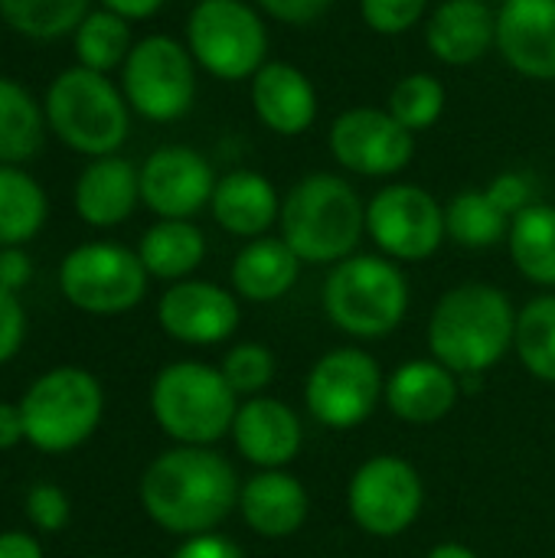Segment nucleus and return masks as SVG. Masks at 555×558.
I'll return each instance as SVG.
<instances>
[{"instance_id":"nucleus-1","label":"nucleus","mask_w":555,"mask_h":558,"mask_svg":"<svg viewBox=\"0 0 555 558\" xmlns=\"http://www.w3.org/2000/svg\"><path fill=\"white\" fill-rule=\"evenodd\" d=\"M239 477L232 464L209 448L164 451L141 477V507L147 517L177 536L213 533L239 507Z\"/></svg>"},{"instance_id":"nucleus-2","label":"nucleus","mask_w":555,"mask_h":558,"mask_svg":"<svg viewBox=\"0 0 555 558\" xmlns=\"http://www.w3.org/2000/svg\"><path fill=\"white\" fill-rule=\"evenodd\" d=\"M517 311L510 298L484 281L442 294L429 317V350L455 376H481L514 347Z\"/></svg>"},{"instance_id":"nucleus-3","label":"nucleus","mask_w":555,"mask_h":558,"mask_svg":"<svg viewBox=\"0 0 555 558\" xmlns=\"http://www.w3.org/2000/svg\"><path fill=\"white\" fill-rule=\"evenodd\" d=\"M281 239L307 265L350 258L366 232V203L337 173H307L281 196Z\"/></svg>"},{"instance_id":"nucleus-4","label":"nucleus","mask_w":555,"mask_h":558,"mask_svg":"<svg viewBox=\"0 0 555 558\" xmlns=\"http://www.w3.org/2000/svg\"><path fill=\"white\" fill-rule=\"evenodd\" d=\"M128 98L121 88L111 85L105 72H92L85 65H72L59 72L46 92V124L56 131V137L79 150L95 157L114 154L131 131Z\"/></svg>"},{"instance_id":"nucleus-5","label":"nucleus","mask_w":555,"mask_h":558,"mask_svg":"<svg viewBox=\"0 0 555 558\" xmlns=\"http://www.w3.org/2000/svg\"><path fill=\"white\" fill-rule=\"evenodd\" d=\"M324 311L337 330L379 340L406 320L409 281L386 255H350L324 281Z\"/></svg>"},{"instance_id":"nucleus-6","label":"nucleus","mask_w":555,"mask_h":558,"mask_svg":"<svg viewBox=\"0 0 555 558\" xmlns=\"http://www.w3.org/2000/svg\"><path fill=\"white\" fill-rule=\"evenodd\" d=\"M239 396L226 383L222 369L206 363H170L150 386V412L157 425L180 445L206 448L232 432Z\"/></svg>"},{"instance_id":"nucleus-7","label":"nucleus","mask_w":555,"mask_h":558,"mask_svg":"<svg viewBox=\"0 0 555 558\" xmlns=\"http://www.w3.org/2000/svg\"><path fill=\"white\" fill-rule=\"evenodd\" d=\"M101 409L105 396L98 379L79 366H59L39 376L20 402L26 441L46 454L79 448L98 428Z\"/></svg>"},{"instance_id":"nucleus-8","label":"nucleus","mask_w":555,"mask_h":558,"mask_svg":"<svg viewBox=\"0 0 555 558\" xmlns=\"http://www.w3.org/2000/svg\"><path fill=\"white\" fill-rule=\"evenodd\" d=\"M186 49L219 82H252L268 62V29L245 0H200L186 20Z\"/></svg>"},{"instance_id":"nucleus-9","label":"nucleus","mask_w":555,"mask_h":558,"mask_svg":"<svg viewBox=\"0 0 555 558\" xmlns=\"http://www.w3.org/2000/svg\"><path fill=\"white\" fill-rule=\"evenodd\" d=\"M121 92L141 118L177 121L196 98V59L173 36H144L121 65Z\"/></svg>"},{"instance_id":"nucleus-10","label":"nucleus","mask_w":555,"mask_h":558,"mask_svg":"<svg viewBox=\"0 0 555 558\" xmlns=\"http://www.w3.org/2000/svg\"><path fill=\"white\" fill-rule=\"evenodd\" d=\"M59 288L85 314H124L147 291V268L137 252L114 242L72 248L59 265Z\"/></svg>"},{"instance_id":"nucleus-11","label":"nucleus","mask_w":555,"mask_h":558,"mask_svg":"<svg viewBox=\"0 0 555 558\" xmlns=\"http://www.w3.org/2000/svg\"><path fill=\"white\" fill-rule=\"evenodd\" d=\"M383 389L386 383L379 363L357 347H340L324 353L311 366L304 383V402L324 428L350 432L376 412Z\"/></svg>"},{"instance_id":"nucleus-12","label":"nucleus","mask_w":555,"mask_h":558,"mask_svg":"<svg viewBox=\"0 0 555 558\" xmlns=\"http://www.w3.org/2000/svg\"><path fill=\"white\" fill-rule=\"evenodd\" d=\"M422 504L425 487L419 471L396 454H376L363 461L347 487L353 523L376 539L402 536L419 520Z\"/></svg>"},{"instance_id":"nucleus-13","label":"nucleus","mask_w":555,"mask_h":558,"mask_svg":"<svg viewBox=\"0 0 555 558\" xmlns=\"http://www.w3.org/2000/svg\"><path fill=\"white\" fill-rule=\"evenodd\" d=\"M366 232L386 258L425 262L448 235L445 206L415 183H389L366 203Z\"/></svg>"},{"instance_id":"nucleus-14","label":"nucleus","mask_w":555,"mask_h":558,"mask_svg":"<svg viewBox=\"0 0 555 558\" xmlns=\"http://www.w3.org/2000/svg\"><path fill=\"white\" fill-rule=\"evenodd\" d=\"M330 157L357 177H396L412 163L415 134L386 108H350L327 131Z\"/></svg>"},{"instance_id":"nucleus-15","label":"nucleus","mask_w":555,"mask_h":558,"mask_svg":"<svg viewBox=\"0 0 555 558\" xmlns=\"http://www.w3.org/2000/svg\"><path fill=\"white\" fill-rule=\"evenodd\" d=\"M213 190V163L186 144H164L141 167V199L160 219L196 216L209 206Z\"/></svg>"},{"instance_id":"nucleus-16","label":"nucleus","mask_w":555,"mask_h":558,"mask_svg":"<svg viewBox=\"0 0 555 558\" xmlns=\"http://www.w3.org/2000/svg\"><path fill=\"white\" fill-rule=\"evenodd\" d=\"M157 320L164 333L180 343L213 347L236 333L239 327V301L232 291L213 281H177L157 304Z\"/></svg>"},{"instance_id":"nucleus-17","label":"nucleus","mask_w":555,"mask_h":558,"mask_svg":"<svg viewBox=\"0 0 555 558\" xmlns=\"http://www.w3.org/2000/svg\"><path fill=\"white\" fill-rule=\"evenodd\" d=\"M497 49L517 75L555 82V0H504Z\"/></svg>"},{"instance_id":"nucleus-18","label":"nucleus","mask_w":555,"mask_h":558,"mask_svg":"<svg viewBox=\"0 0 555 558\" xmlns=\"http://www.w3.org/2000/svg\"><path fill=\"white\" fill-rule=\"evenodd\" d=\"M252 111L278 137H301L317 121V88L304 69L268 59L252 75Z\"/></svg>"},{"instance_id":"nucleus-19","label":"nucleus","mask_w":555,"mask_h":558,"mask_svg":"<svg viewBox=\"0 0 555 558\" xmlns=\"http://www.w3.org/2000/svg\"><path fill=\"white\" fill-rule=\"evenodd\" d=\"M232 441L245 461H252L262 471H281L291 464L301 451L304 432L298 415L281 402L268 396H252L239 405L232 422Z\"/></svg>"},{"instance_id":"nucleus-20","label":"nucleus","mask_w":555,"mask_h":558,"mask_svg":"<svg viewBox=\"0 0 555 558\" xmlns=\"http://www.w3.org/2000/svg\"><path fill=\"white\" fill-rule=\"evenodd\" d=\"M425 46L445 65H474L497 49V10L484 0H442L425 23Z\"/></svg>"},{"instance_id":"nucleus-21","label":"nucleus","mask_w":555,"mask_h":558,"mask_svg":"<svg viewBox=\"0 0 555 558\" xmlns=\"http://www.w3.org/2000/svg\"><path fill=\"white\" fill-rule=\"evenodd\" d=\"M383 396L396 418L409 425H435L455 409L461 386L438 360H409L386 379Z\"/></svg>"},{"instance_id":"nucleus-22","label":"nucleus","mask_w":555,"mask_h":558,"mask_svg":"<svg viewBox=\"0 0 555 558\" xmlns=\"http://www.w3.org/2000/svg\"><path fill=\"white\" fill-rule=\"evenodd\" d=\"M311 510V497L304 484L285 471H262L242 484L239 513L252 533L262 539H288L294 536Z\"/></svg>"},{"instance_id":"nucleus-23","label":"nucleus","mask_w":555,"mask_h":558,"mask_svg":"<svg viewBox=\"0 0 555 558\" xmlns=\"http://www.w3.org/2000/svg\"><path fill=\"white\" fill-rule=\"evenodd\" d=\"M213 219L236 239H262L281 216V196L275 183L258 170H232L216 180L209 199Z\"/></svg>"},{"instance_id":"nucleus-24","label":"nucleus","mask_w":555,"mask_h":558,"mask_svg":"<svg viewBox=\"0 0 555 558\" xmlns=\"http://www.w3.org/2000/svg\"><path fill=\"white\" fill-rule=\"evenodd\" d=\"M141 199V170L124 157H95L75 183V213L98 229L124 222Z\"/></svg>"},{"instance_id":"nucleus-25","label":"nucleus","mask_w":555,"mask_h":558,"mask_svg":"<svg viewBox=\"0 0 555 558\" xmlns=\"http://www.w3.org/2000/svg\"><path fill=\"white\" fill-rule=\"evenodd\" d=\"M301 258L291 252V245L278 235L252 239L232 262V288L239 298L252 304H268L285 298L301 275Z\"/></svg>"},{"instance_id":"nucleus-26","label":"nucleus","mask_w":555,"mask_h":558,"mask_svg":"<svg viewBox=\"0 0 555 558\" xmlns=\"http://www.w3.org/2000/svg\"><path fill=\"white\" fill-rule=\"evenodd\" d=\"M137 255L147 275L164 281H186L206 255V239L190 219H160L154 222L137 245Z\"/></svg>"},{"instance_id":"nucleus-27","label":"nucleus","mask_w":555,"mask_h":558,"mask_svg":"<svg viewBox=\"0 0 555 558\" xmlns=\"http://www.w3.org/2000/svg\"><path fill=\"white\" fill-rule=\"evenodd\" d=\"M507 245L517 271L527 281L555 288V206L533 203L517 213L507 232Z\"/></svg>"},{"instance_id":"nucleus-28","label":"nucleus","mask_w":555,"mask_h":558,"mask_svg":"<svg viewBox=\"0 0 555 558\" xmlns=\"http://www.w3.org/2000/svg\"><path fill=\"white\" fill-rule=\"evenodd\" d=\"M46 193L20 167L0 163V248L29 242L46 222Z\"/></svg>"},{"instance_id":"nucleus-29","label":"nucleus","mask_w":555,"mask_h":558,"mask_svg":"<svg viewBox=\"0 0 555 558\" xmlns=\"http://www.w3.org/2000/svg\"><path fill=\"white\" fill-rule=\"evenodd\" d=\"M46 118L36 98L10 82L0 78V163H23L39 154L46 141Z\"/></svg>"},{"instance_id":"nucleus-30","label":"nucleus","mask_w":555,"mask_h":558,"mask_svg":"<svg viewBox=\"0 0 555 558\" xmlns=\"http://www.w3.org/2000/svg\"><path fill=\"white\" fill-rule=\"evenodd\" d=\"M510 216L487 196V190H464L445 206L448 239L464 248H491L507 239Z\"/></svg>"},{"instance_id":"nucleus-31","label":"nucleus","mask_w":555,"mask_h":558,"mask_svg":"<svg viewBox=\"0 0 555 558\" xmlns=\"http://www.w3.org/2000/svg\"><path fill=\"white\" fill-rule=\"evenodd\" d=\"M514 350L530 376L555 383V294H540L517 311Z\"/></svg>"},{"instance_id":"nucleus-32","label":"nucleus","mask_w":555,"mask_h":558,"mask_svg":"<svg viewBox=\"0 0 555 558\" xmlns=\"http://www.w3.org/2000/svg\"><path fill=\"white\" fill-rule=\"evenodd\" d=\"M134 49L131 43V26L124 16L111 13V10H95L88 13L79 29H75V56L79 65L92 69V72H111L118 65H124L128 52Z\"/></svg>"},{"instance_id":"nucleus-33","label":"nucleus","mask_w":555,"mask_h":558,"mask_svg":"<svg viewBox=\"0 0 555 558\" xmlns=\"http://www.w3.org/2000/svg\"><path fill=\"white\" fill-rule=\"evenodd\" d=\"M0 16L29 39H59L88 16V0H0Z\"/></svg>"},{"instance_id":"nucleus-34","label":"nucleus","mask_w":555,"mask_h":558,"mask_svg":"<svg viewBox=\"0 0 555 558\" xmlns=\"http://www.w3.org/2000/svg\"><path fill=\"white\" fill-rule=\"evenodd\" d=\"M445 105H448V92L438 75L409 72L393 85L386 111L412 134H422L438 124V118L445 114Z\"/></svg>"},{"instance_id":"nucleus-35","label":"nucleus","mask_w":555,"mask_h":558,"mask_svg":"<svg viewBox=\"0 0 555 558\" xmlns=\"http://www.w3.org/2000/svg\"><path fill=\"white\" fill-rule=\"evenodd\" d=\"M219 369L236 396H258L275 379V356L262 343H239L226 353Z\"/></svg>"},{"instance_id":"nucleus-36","label":"nucleus","mask_w":555,"mask_h":558,"mask_svg":"<svg viewBox=\"0 0 555 558\" xmlns=\"http://www.w3.org/2000/svg\"><path fill=\"white\" fill-rule=\"evenodd\" d=\"M432 0H360L363 23L379 36H402L425 16Z\"/></svg>"},{"instance_id":"nucleus-37","label":"nucleus","mask_w":555,"mask_h":558,"mask_svg":"<svg viewBox=\"0 0 555 558\" xmlns=\"http://www.w3.org/2000/svg\"><path fill=\"white\" fill-rule=\"evenodd\" d=\"M26 517L36 530L59 533L69 523V497L52 484H39L26 497Z\"/></svg>"},{"instance_id":"nucleus-38","label":"nucleus","mask_w":555,"mask_h":558,"mask_svg":"<svg viewBox=\"0 0 555 558\" xmlns=\"http://www.w3.org/2000/svg\"><path fill=\"white\" fill-rule=\"evenodd\" d=\"M487 196L514 219L517 213H523L527 206H533L536 199H533V183H530V177L527 173H520V170H504V173H497L491 183H487Z\"/></svg>"},{"instance_id":"nucleus-39","label":"nucleus","mask_w":555,"mask_h":558,"mask_svg":"<svg viewBox=\"0 0 555 558\" xmlns=\"http://www.w3.org/2000/svg\"><path fill=\"white\" fill-rule=\"evenodd\" d=\"M334 0H255V7L278 20V23H288V26H311L317 23L327 10H330Z\"/></svg>"},{"instance_id":"nucleus-40","label":"nucleus","mask_w":555,"mask_h":558,"mask_svg":"<svg viewBox=\"0 0 555 558\" xmlns=\"http://www.w3.org/2000/svg\"><path fill=\"white\" fill-rule=\"evenodd\" d=\"M23 330H26V317H23L20 301L0 288V363H7L20 350Z\"/></svg>"},{"instance_id":"nucleus-41","label":"nucleus","mask_w":555,"mask_h":558,"mask_svg":"<svg viewBox=\"0 0 555 558\" xmlns=\"http://www.w3.org/2000/svg\"><path fill=\"white\" fill-rule=\"evenodd\" d=\"M173 558H245L242 549L216 533H203V536H190Z\"/></svg>"},{"instance_id":"nucleus-42","label":"nucleus","mask_w":555,"mask_h":558,"mask_svg":"<svg viewBox=\"0 0 555 558\" xmlns=\"http://www.w3.org/2000/svg\"><path fill=\"white\" fill-rule=\"evenodd\" d=\"M33 278V262L29 255L13 245V248H0V288L16 294L26 281Z\"/></svg>"},{"instance_id":"nucleus-43","label":"nucleus","mask_w":555,"mask_h":558,"mask_svg":"<svg viewBox=\"0 0 555 558\" xmlns=\"http://www.w3.org/2000/svg\"><path fill=\"white\" fill-rule=\"evenodd\" d=\"M26 432H23V415H20V405H10V402H0V451L13 448L16 441H23Z\"/></svg>"},{"instance_id":"nucleus-44","label":"nucleus","mask_w":555,"mask_h":558,"mask_svg":"<svg viewBox=\"0 0 555 558\" xmlns=\"http://www.w3.org/2000/svg\"><path fill=\"white\" fill-rule=\"evenodd\" d=\"M0 558H43V549L26 533H0Z\"/></svg>"},{"instance_id":"nucleus-45","label":"nucleus","mask_w":555,"mask_h":558,"mask_svg":"<svg viewBox=\"0 0 555 558\" xmlns=\"http://www.w3.org/2000/svg\"><path fill=\"white\" fill-rule=\"evenodd\" d=\"M101 3H105V10H111L124 20H147L164 7V0H101Z\"/></svg>"},{"instance_id":"nucleus-46","label":"nucleus","mask_w":555,"mask_h":558,"mask_svg":"<svg viewBox=\"0 0 555 558\" xmlns=\"http://www.w3.org/2000/svg\"><path fill=\"white\" fill-rule=\"evenodd\" d=\"M425 558H481L474 549H468V546H461V543H442V546H435L432 553Z\"/></svg>"}]
</instances>
